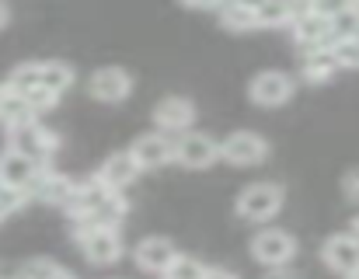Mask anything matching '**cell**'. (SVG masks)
Listing matches in <instances>:
<instances>
[{
    "mask_svg": "<svg viewBox=\"0 0 359 279\" xmlns=\"http://www.w3.org/2000/svg\"><path fill=\"white\" fill-rule=\"evenodd\" d=\"M220 157L227 164H238V168H251V164H262L269 157V140L251 133V130H238L227 140H220Z\"/></svg>",
    "mask_w": 359,
    "mask_h": 279,
    "instance_id": "5b68a950",
    "label": "cell"
},
{
    "mask_svg": "<svg viewBox=\"0 0 359 279\" xmlns=\"http://www.w3.org/2000/svg\"><path fill=\"white\" fill-rule=\"evenodd\" d=\"M328 25H332V42L335 39H349V35L359 32V21H356V14H353V7H346L335 18H328Z\"/></svg>",
    "mask_w": 359,
    "mask_h": 279,
    "instance_id": "cb8c5ba5",
    "label": "cell"
},
{
    "mask_svg": "<svg viewBox=\"0 0 359 279\" xmlns=\"http://www.w3.org/2000/svg\"><path fill=\"white\" fill-rule=\"evenodd\" d=\"M328 53L335 56L339 70H359V32L349 35V39H335L328 46Z\"/></svg>",
    "mask_w": 359,
    "mask_h": 279,
    "instance_id": "44dd1931",
    "label": "cell"
},
{
    "mask_svg": "<svg viewBox=\"0 0 359 279\" xmlns=\"http://www.w3.org/2000/svg\"><path fill=\"white\" fill-rule=\"evenodd\" d=\"M35 116L39 112H32V105L14 91V88H0V126L4 130H18V126H25V123H35Z\"/></svg>",
    "mask_w": 359,
    "mask_h": 279,
    "instance_id": "e0dca14e",
    "label": "cell"
},
{
    "mask_svg": "<svg viewBox=\"0 0 359 279\" xmlns=\"http://www.w3.org/2000/svg\"><path fill=\"white\" fill-rule=\"evenodd\" d=\"M140 164H136V157L129 154V150H116V154H109L105 157V164H102V171H98V178L109 185V189H116V192H122V189H129L136 178H140Z\"/></svg>",
    "mask_w": 359,
    "mask_h": 279,
    "instance_id": "9a60e30c",
    "label": "cell"
},
{
    "mask_svg": "<svg viewBox=\"0 0 359 279\" xmlns=\"http://www.w3.org/2000/svg\"><path fill=\"white\" fill-rule=\"evenodd\" d=\"M56 269H60V266H56L53 259H28V262L21 266L18 279H49Z\"/></svg>",
    "mask_w": 359,
    "mask_h": 279,
    "instance_id": "d4e9b609",
    "label": "cell"
},
{
    "mask_svg": "<svg viewBox=\"0 0 359 279\" xmlns=\"http://www.w3.org/2000/svg\"><path fill=\"white\" fill-rule=\"evenodd\" d=\"M4 220H7V210H4V206H0V224H4Z\"/></svg>",
    "mask_w": 359,
    "mask_h": 279,
    "instance_id": "8d00e7d4",
    "label": "cell"
},
{
    "mask_svg": "<svg viewBox=\"0 0 359 279\" xmlns=\"http://www.w3.org/2000/svg\"><path fill=\"white\" fill-rule=\"evenodd\" d=\"M321 259H325L328 269L349 276L359 266V238L356 234H332L325 241V248H321Z\"/></svg>",
    "mask_w": 359,
    "mask_h": 279,
    "instance_id": "5bb4252c",
    "label": "cell"
},
{
    "mask_svg": "<svg viewBox=\"0 0 359 279\" xmlns=\"http://www.w3.org/2000/svg\"><path fill=\"white\" fill-rule=\"evenodd\" d=\"M4 189H7V185H4V182H0V192H4Z\"/></svg>",
    "mask_w": 359,
    "mask_h": 279,
    "instance_id": "f35d334b",
    "label": "cell"
},
{
    "mask_svg": "<svg viewBox=\"0 0 359 279\" xmlns=\"http://www.w3.org/2000/svg\"><path fill=\"white\" fill-rule=\"evenodd\" d=\"M286 14H290V21H297L304 14H314V0H286Z\"/></svg>",
    "mask_w": 359,
    "mask_h": 279,
    "instance_id": "83f0119b",
    "label": "cell"
},
{
    "mask_svg": "<svg viewBox=\"0 0 359 279\" xmlns=\"http://www.w3.org/2000/svg\"><path fill=\"white\" fill-rule=\"evenodd\" d=\"M293 255H297V241H293V234H286L279 227H269V231L255 234V241H251V259L265 269L290 266Z\"/></svg>",
    "mask_w": 359,
    "mask_h": 279,
    "instance_id": "7a4b0ae2",
    "label": "cell"
},
{
    "mask_svg": "<svg viewBox=\"0 0 359 279\" xmlns=\"http://www.w3.org/2000/svg\"><path fill=\"white\" fill-rule=\"evenodd\" d=\"M39 81L53 91V95H67L74 88V67L63 63V60H49V63H39Z\"/></svg>",
    "mask_w": 359,
    "mask_h": 279,
    "instance_id": "d6986e66",
    "label": "cell"
},
{
    "mask_svg": "<svg viewBox=\"0 0 359 279\" xmlns=\"http://www.w3.org/2000/svg\"><path fill=\"white\" fill-rule=\"evenodd\" d=\"M49 279H77V276H74L70 269H63V266H60V269H56V273H53V276H49Z\"/></svg>",
    "mask_w": 359,
    "mask_h": 279,
    "instance_id": "836d02e7",
    "label": "cell"
},
{
    "mask_svg": "<svg viewBox=\"0 0 359 279\" xmlns=\"http://www.w3.org/2000/svg\"><path fill=\"white\" fill-rule=\"evenodd\" d=\"M265 279H304V276H300V273H290L286 266H279V269H269Z\"/></svg>",
    "mask_w": 359,
    "mask_h": 279,
    "instance_id": "4dcf8cb0",
    "label": "cell"
},
{
    "mask_svg": "<svg viewBox=\"0 0 359 279\" xmlns=\"http://www.w3.org/2000/svg\"><path fill=\"white\" fill-rule=\"evenodd\" d=\"M203 279H238V276H234L231 269H206V273H203Z\"/></svg>",
    "mask_w": 359,
    "mask_h": 279,
    "instance_id": "1f68e13d",
    "label": "cell"
},
{
    "mask_svg": "<svg viewBox=\"0 0 359 279\" xmlns=\"http://www.w3.org/2000/svg\"><path fill=\"white\" fill-rule=\"evenodd\" d=\"M129 154L136 157V164L147 171V168H164V164H171L175 161V137H168V133H143V137L136 140L133 147H129Z\"/></svg>",
    "mask_w": 359,
    "mask_h": 279,
    "instance_id": "30bf717a",
    "label": "cell"
},
{
    "mask_svg": "<svg viewBox=\"0 0 359 279\" xmlns=\"http://www.w3.org/2000/svg\"><path fill=\"white\" fill-rule=\"evenodd\" d=\"M248 98L262 109H279L293 98V77L283 70H262L248 84Z\"/></svg>",
    "mask_w": 359,
    "mask_h": 279,
    "instance_id": "3957f363",
    "label": "cell"
},
{
    "mask_svg": "<svg viewBox=\"0 0 359 279\" xmlns=\"http://www.w3.org/2000/svg\"><path fill=\"white\" fill-rule=\"evenodd\" d=\"M217 157H220V143L213 137H206V133L185 130V133L175 137V161H178L182 168L203 171V168H210Z\"/></svg>",
    "mask_w": 359,
    "mask_h": 279,
    "instance_id": "277c9868",
    "label": "cell"
},
{
    "mask_svg": "<svg viewBox=\"0 0 359 279\" xmlns=\"http://www.w3.org/2000/svg\"><path fill=\"white\" fill-rule=\"evenodd\" d=\"M346 7H349V0H314V14H321V18H335Z\"/></svg>",
    "mask_w": 359,
    "mask_h": 279,
    "instance_id": "4316f807",
    "label": "cell"
},
{
    "mask_svg": "<svg viewBox=\"0 0 359 279\" xmlns=\"http://www.w3.org/2000/svg\"><path fill=\"white\" fill-rule=\"evenodd\" d=\"M234 4H241V7H248V11H258L265 0H234Z\"/></svg>",
    "mask_w": 359,
    "mask_h": 279,
    "instance_id": "d6a6232c",
    "label": "cell"
},
{
    "mask_svg": "<svg viewBox=\"0 0 359 279\" xmlns=\"http://www.w3.org/2000/svg\"><path fill=\"white\" fill-rule=\"evenodd\" d=\"M290 25H293L297 46H304L307 53H311V49H328V46H332V25H328V18H321V14H304V18L290 21Z\"/></svg>",
    "mask_w": 359,
    "mask_h": 279,
    "instance_id": "2e32d148",
    "label": "cell"
},
{
    "mask_svg": "<svg viewBox=\"0 0 359 279\" xmlns=\"http://www.w3.org/2000/svg\"><path fill=\"white\" fill-rule=\"evenodd\" d=\"M182 7H192V11H210V7H217L220 0H178Z\"/></svg>",
    "mask_w": 359,
    "mask_h": 279,
    "instance_id": "f546056e",
    "label": "cell"
},
{
    "mask_svg": "<svg viewBox=\"0 0 359 279\" xmlns=\"http://www.w3.org/2000/svg\"><path fill=\"white\" fill-rule=\"evenodd\" d=\"M88 91H91V98H95V102L119 105V102L129 98V91H133V77H129L122 67H102V70H95V74H91Z\"/></svg>",
    "mask_w": 359,
    "mask_h": 279,
    "instance_id": "ba28073f",
    "label": "cell"
},
{
    "mask_svg": "<svg viewBox=\"0 0 359 279\" xmlns=\"http://www.w3.org/2000/svg\"><path fill=\"white\" fill-rule=\"evenodd\" d=\"M206 273V266L199 262V259H192V255H175L171 259V266L161 273L164 279H203Z\"/></svg>",
    "mask_w": 359,
    "mask_h": 279,
    "instance_id": "603a6c76",
    "label": "cell"
},
{
    "mask_svg": "<svg viewBox=\"0 0 359 279\" xmlns=\"http://www.w3.org/2000/svg\"><path fill=\"white\" fill-rule=\"evenodd\" d=\"M217 11H220V25L231 28V32H251V28H258L255 11L241 7V4H234V0H220Z\"/></svg>",
    "mask_w": 359,
    "mask_h": 279,
    "instance_id": "ffe728a7",
    "label": "cell"
},
{
    "mask_svg": "<svg viewBox=\"0 0 359 279\" xmlns=\"http://www.w3.org/2000/svg\"><path fill=\"white\" fill-rule=\"evenodd\" d=\"M353 227H356V238H359V217H356V224H353Z\"/></svg>",
    "mask_w": 359,
    "mask_h": 279,
    "instance_id": "74e56055",
    "label": "cell"
},
{
    "mask_svg": "<svg viewBox=\"0 0 359 279\" xmlns=\"http://www.w3.org/2000/svg\"><path fill=\"white\" fill-rule=\"evenodd\" d=\"M175 255H178L175 241H171V238H157V234L143 238V241L133 248L136 266H140L143 273H154V276H161V273L171 266V259H175Z\"/></svg>",
    "mask_w": 359,
    "mask_h": 279,
    "instance_id": "8fae6325",
    "label": "cell"
},
{
    "mask_svg": "<svg viewBox=\"0 0 359 279\" xmlns=\"http://www.w3.org/2000/svg\"><path fill=\"white\" fill-rule=\"evenodd\" d=\"M28 199H32V196H28L25 189H4V192H0V206L7 210V217H11V213H18Z\"/></svg>",
    "mask_w": 359,
    "mask_h": 279,
    "instance_id": "484cf974",
    "label": "cell"
},
{
    "mask_svg": "<svg viewBox=\"0 0 359 279\" xmlns=\"http://www.w3.org/2000/svg\"><path fill=\"white\" fill-rule=\"evenodd\" d=\"M255 21H258V28H283V25H290L286 0H265V4L255 11Z\"/></svg>",
    "mask_w": 359,
    "mask_h": 279,
    "instance_id": "7402d4cb",
    "label": "cell"
},
{
    "mask_svg": "<svg viewBox=\"0 0 359 279\" xmlns=\"http://www.w3.org/2000/svg\"><path fill=\"white\" fill-rule=\"evenodd\" d=\"M342 192H346V199L359 203V168H353V171L342 178Z\"/></svg>",
    "mask_w": 359,
    "mask_h": 279,
    "instance_id": "f1b7e54d",
    "label": "cell"
},
{
    "mask_svg": "<svg viewBox=\"0 0 359 279\" xmlns=\"http://www.w3.org/2000/svg\"><path fill=\"white\" fill-rule=\"evenodd\" d=\"M7 18H11V11H7V4H4V0H0V28H4V25H7Z\"/></svg>",
    "mask_w": 359,
    "mask_h": 279,
    "instance_id": "e575fe53",
    "label": "cell"
},
{
    "mask_svg": "<svg viewBox=\"0 0 359 279\" xmlns=\"http://www.w3.org/2000/svg\"><path fill=\"white\" fill-rule=\"evenodd\" d=\"M11 133V147L14 150H21L25 157H32V161H39V164H46L56 150H60V137L53 133V130H42L39 123H25V126H18V130H7Z\"/></svg>",
    "mask_w": 359,
    "mask_h": 279,
    "instance_id": "8992f818",
    "label": "cell"
},
{
    "mask_svg": "<svg viewBox=\"0 0 359 279\" xmlns=\"http://www.w3.org/2000/svg\"><path fill=\"white\" fill-rule=\"evenodd\" d=\"M39 171H42V164L32 161V157H25V154L14 150V147H7V150L0 154V182H4L7 189H25V192H28V185L35 182Z\"/></svg>",
    "mask_w": 359,
    "mask_h": 279,
    "instance_id": "4fadbf2b",
    "label": "cell"
},
{
    "mask_svg": "<svg viewBox=\"0 0 359 279\" xmlns=\"http://www.w3.org/2000/svg\"><path fill=\"white\" fill-rule=\"evenodd\" d=\"M349 7H353V14H356V21H359V0H349Z\"/></svg>",
    "mask_w": 359,
    "mask_h": 279,
    "instance_id": "d590c367",
    "label": "cell"
},
{
    "mask_svg": "<svg viewBox=\"0 0 359 279\" xmlns=\"http://www.w3.org/2000/svg\"><path fill=\"white\" fill-rule=\"evenodd\" d=\"M154 123H157L161 133L178 137V133H185L196 123V105L189 98H182V95H168V98H161L154 105Z\"/></svg>",
    "mask_w": 359,
    "mask_h": 279,
    "instance_id": "52a82bcc",
    "label": "cell"
},
{
    "mask_svg": "<svg viewBox=\"0 0 359 279\" xmlns=\"http://www.w3.org/2000/svg\"><path fill=\"white\" fill-rule=\"evenodd\" d=\"M300 74H304L307 84H328V81L339 74V63H335V56H332L328 49H311V53L304 56Z\"/></svg>",
    "mask_w": 359,
    "mask_h": 279,
    "instance_id": "ac0fdd59",
    "label": "cell"
},
{
    "mask_svg": "<svg viewBox=\"0 0 359 279\" xmlns=\"http://www.w3.org/2000/svg\"><path fill=\"white\" fill-rule=\"evenodd\" d=\"M28 196L39 199V203H46V206H67V199L74 196V178L42 168V171L35 175V182L28 185Z\"/></svg>",
    "mask_w": 359,
    "mask_h": 279,
    "instance_id": "7c38bea8",
    "label": "cell"
},
{
    "mask_svg": "<svg viewBox=\"0 0 359 279\" xmlns=\"http://www.w3.org/2000/svg\"><path fill=\"white\" fill-rule=\"evenodd\" d=\"M283 199H286L283 185H276V182H251L238 196V217L251 220V224H265V220H272L283 210Z\"/></svg>",
    "mask_w": 359,
    "mask_h": 279,
    "instance_id": "6da1fadb",
    "label": "cell"
},
{
    "mask_svg": "<svg viewBox=\"0 0 359 279\" xmlns=\"http://www.w3.org/2000/svg\"><path fill=\"white\" fill-rule=\"evenodd\" d=\"M77 241H81V248H84V255H88L91 266H112V262L122 259V238L116 227H105V224L102 227H91Z\"/></svg>",
    "mask_w": 359,
    "mask_h": 279,
    "instance_id": "9c48e42d",
    "label": "cell"
}]
</instances>
